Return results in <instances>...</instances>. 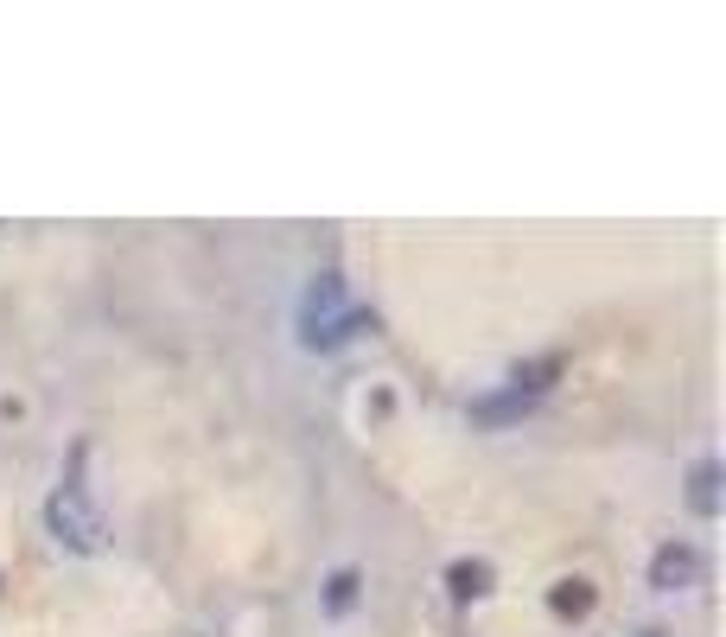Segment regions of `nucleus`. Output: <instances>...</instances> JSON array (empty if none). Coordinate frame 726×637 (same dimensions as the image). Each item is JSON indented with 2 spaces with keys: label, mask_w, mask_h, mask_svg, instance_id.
Instances as JSON below:
<instances>
[{
  "label": "nucleus",
  "mask_w": 726,
  "mask_h": 637,
  "mask_svg": "<svg viewBox=\"0 0 726 637\" xmlns=\"http://www.w3.org/2000/svg\"><path fill=\"white\" fill-rule=\"evenodd\" d=\"M701 580V555L688 542H663L656 548V561H650V587L656 593H688Z\"/></svg>",
  "instance_id": "obj_3"
},
{
  "label": "nucleus",
  "mask_w": 726,
  "mask_h": 637,
  "mask_svg": "<svg viewBox=\"0 0 726 637\" xmlns=\"http://www.w3.org/2000/svg\"><path fill=\"white\" fill-rule=\"evenodd\" d=\"M357 325H363V313L351 306L338 274H313L300 294V344L306 351H338V344L357 338Z\"/></svg>",
  "instance_id": "obj_1"
},
{
  "label": "nucleus",
  "mask_w": 726,
  "mask_h": 637,
  "mask_svg": "<svg viewBox=\"0 0 726 637\" xmlns=\"http://www.w3.org/2000/svg\"><path fill=\"white\" fill-rule=\"evenodd\" d=\"M77 466H83V453L71 459V478H58V491L45 497V529L58 536V548H71V555H96L102 548V510H96L90 485L77 478Z\"/></svg>",
  "instance_id": "obj_2"
},
{
  "label": "nucleus",
  "mask_w": 726,
  "mask_h": 637,
  "mask_svg": "<svg viewBox=\"0 0 726 637\" xmlns=\"http://www.w3.org/2000/svg\"><path fill=\"white\" fill-rule=\"evenodd\" d=\"M688 504H695L701 516H720V466L714 459H701V466L688 472Z\"/></svg>",
  "instance_id": "obj_4"
},
{
  "label": "nucleus",
  "mask_w": 726,
  "mask_h": 637,
  "mask_svg": "<svg viewBox=\"0 0 726 637\" xmlns=\"http://www.w3.org/2000/svg\"><path fill=\"white\" fill-rule=\"evenodd\" d=\"M586 606H593V593H586V580H561V593H555V612L567 618V612H586Z\"/></svg>",
  "instance_id": "obj_6"
},
{
  "label": "nucleus",
  "mask_w": 726,
  "mask_h": 637,
  "mask_svg": "<svg viewBox=\"0 0 726 637\" xmlns=\"http://www.w3.org/2000/svg\"><path fill=\"white\" fill-rule=\"evenodd\" d=\"M484 580H491V567H484V561H459V567H453V593H459V599L484 593Z\"/></svg>",
  "instance_id": "obj_5"
},
{
  "label": "nucleus",
  "mask_w": 726,
  "mask_h": 637,
  "mask_svg": "<svg viewBox=\"0 0 726 637\" xmlns=\"http://www.w3.org/2000/svg\"><path fill=\"white\" fill-rule=\"evenodd\" d=\"M644 637H663V631H644Z\"/></svg>",
  "instance_id": "obj_8"
},
{
  "label": "nucleus",
  "mask_w": 726,
  "mask_h": 637,
  "mask_svg": "<svg viewBox=\"0 0 726 637\" xmlns=\"http://www.w3.org/2000/svg\"><path fill=\"white\" fill-rule=\"evenodd\" d=\"M351 587H357V580H351V574H338V580H332V606H338V612H344V606H351Z\"/></svg>",
  "instance_id": "obj_7"
}]
</instances>
